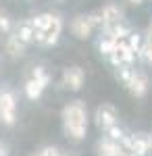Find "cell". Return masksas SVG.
<instances>
[{"instance_id": "1", "label": "cell", "mask_w": 152, "mask_h": 156, "mask_svg": "<svg viewBox=\"0 0 152 156\" xmlns=\"http://www.w3.org/2000/svg\"><path fill=\"white\" fill-rule=\"evenodd\" d=\"M63 121H65V131L73 140H83L88 131V117H85V106L83 102L75 100L69 102L63 108Z\"/></svg>"}, {"instance_id": "2", "label": "cell", "mask_w": 152, "mask_h": 156, "mask_svg": "<svg viewBox=\"0 0 152 156\" xmlns=\"http://www.w3.org/2000/svg\"><path fill=\"white\" fill-rule=\"evenodd\" d=\"M15 110H17L15 94H13L11 90H6V87L0 90V121H2L4 125H13L15 119H17Z\"/></svg>"}, {"instance_id": "3", "label": "cell", "mask_w": 152, "mask_h": 156, "mask_svg": "<svg viewBox=\"0 0 152 156\" xmlns=\"http://www.w3.org/2000/svg\"><path fill=\"white\" fill-rule=\"evenodd\" d=\"M117 110L115 106H110V104H102V106H98L96 110V125L100 127V129H108V127H113V125H117Z\"/></svg>"}, {"instance_id": "4", "label": "cell", "mask_w": 152, "mask_h": 156, "mask_svg": "<svg viewBox=\"0 0 152 156\" xmlns=\"http://www.w3.org/2000/svg\"><path fill=\"white\" fill-rule=\"evenodd\" d=\"M63 83L67 90L71 92H77V90H81L83 85V71L79 67H69V69H65L63 73Z\"/></svg>"}, {"instance_id": "5", "label": "cell", "mask_w": 152, "mask_h": 156, "mask_svg": "<svg viewBox=\"0 0 152 156\" xmlns=\"http://www.w3.org/2000/svg\"><path fill=\"white\" fill-rule=\"evenodd\" d=\"M127 87L136 98L146 96V92H148V77L142 71H133V77H131V81L127 83Z\"/></svg>"}, {"instance_id": "6", "label": "cell", "mask_w": 152, "mask_h": 156, "mask_svg": "<svg viewBox=\"0 0 152 156\" xmlns=\"http://www.w3.org/2000/svg\"><path fill=\"white\" fill-rule=\"evenodd\" d=\"M71 31L79 37V40L90 37V34H92V25H90V21H88V15H79V17H75L73 23H71Z\"/></svg>"}, {"instance_id": "7", "label": "cell", "mask_w": 152, "mask_h": 156, "mask_svg": "<svg viewBox=\"0 0 152 156\" xmlns=\"http://www.w3.org/2000/svg\"><path fill=\"white\" fill-rule=\"evenodd\" d=\"M60 29H63V21H60V17L52 15V21H50V25H48V29L44 31V34H46L44 46H52V44H56V42H59Z\"/></svg>"}, {"instance_id": "8", "label": "cell", "mask_w": 152, "mask_h": 156, "mask_svg": "<svg viewBox=\"0 0 152 156\" xmlns=\"http://www.w3.org/2000/svg\"><path fill=\"white\" fill-rule=\"evenodd\" d=\"M50 79H29L27 83H25V94L29 100H38V98L42 96V92H44V87L48 85Z\"/></svg>"}, {"instance_id": "9", "label": "cell", "mask_w": 152, "mask_h": 156, "mask_svg": "<svg viewBox=\"0 0 152 156\" xmlns=\"http://www.w3.org/2000/svg\"><path fill=\"white\" fill-rule=\"evenodd\" d=\"M102 19H104V27L108 25H115V23H121V17H123V11L119 9L117 4H106L102 9Z\"/></svg>"}, {"instance_id": "10", "label": "cell", "mask_w": 152, "mask_h": 156, "mask_svg": "<svg viewBox=\"0 0 152 156\" xmlns=\"http://www.w3.org/2000/svg\"><path fill=\"white\" fill-rule=\"evenodd\" d=\"M131 152L136 156H146L148 154V135H146V133H136V135H131Z\"/></svg>"}, {"instance_id": "11", "label": "cell", "mask_w": 152, "mask_h": 156, "mask_svg": "<svg viewBox=\"0 0 152 156\" xmlns=\"http://www.w3.org/2000/svg\"><path fill=\"white\" fill-rule=\"evenodd\" d=\"M15 36H17V40H19L21 44H25V46L31 44V42H34V27H31V23H29V21H23V23L17 27V34H15Z\"/></svg>"}, {"instance_id": "12", "label": "cell", "mask_w": 152, "mask_h": 156, "mask_svg": "<svg viewBox=\"0 0 152 156\" xmlns=\"http://www.w3.org/2000/svg\"><path fill=\"white\" fill-rule=\"evenodd\" d=\"M106 31V37H110V40H123V37H127L131 31H129L125 25L121 23H115V25H108V27H104Z\"/></svg>"}, {"instance_id": "13", "label": "cell", "mask_w": 152, "mask_h": 156, "mask_svg": "<svg viewBox=\"0 0 152 156\" xmlns=\"http://www.w3.org/2000/svg\"><path fill=\"white\" fill-rule=\"evenodd\" d=\"M98 150H100V156H115L121 152V148H119L117 142H110L108 137L104 140H100V144H98Z\"/></svg>"}, {"instance_id": "14", "label": "cell", "mask_w": 152, "mask_h": 156, "mask_svg": "<svg viewBox=\"0 0 152 156\" xmlns=\"http://www.w3.org/2000/svg\"><path fill=\"white\" fill-rule=\"evenodd\" d=\"M50 21H52V15L46 12V15H35L29 23H31V27H34V31H46Z\"/></svg>"}, {"instance_id": "15", "label": "cell", "mask_w": 152, "mask_h": 156, "mask_svg": "<svg viewBox=\"0 0 152 156\" xmlns=\"http://www.w3.org/2000/svg\"><path fill=\"white\" fill-rule=\"evenodd\" d=\"M25 48H27V46L21 44V42L17 40V36H11V37H9V42H6V50H9L11 56H21V54L25 52Z\"/></svg>"}, {"instance_id": "16", "label": "cell", "mask_w": 152, "mask_h": 156, "mask_svg": "<svg viewBox=\"0 0 152 156\" xmlns=\"http://www.w3.org/2000/svg\"><path fill=\"white\" fill-rule=\"evenodd\" d=\"M115 46H117V40H110V37H102V40L98 42V50H100V54H104V56H110V54L115 52Z\"/></svg>"}, {"instance_id": "17", "label": "cell", "mask_w": 152, "mask_h": 156, "mask_svg": "<svg viewBox=\"0 0 152 156\" xmlns=\"http://www.w3.org/2000/svg\"><path fill=\"white\" fill-rule=\"evenodd\" d=\"M142 44H144V37H142L140 34H129L127 36V46L131 48V52H133L136 56H138V52H140Z\"/></svg>"}, {"instance_id": "18", "label": "cell", "mask_w": 152, "mask_h": 156, "mask_svg": "<svg viewBox=\"0 0 152 156\" xmlns=\"http://www.w3.org/2000/svg\"><path fill=\"white\" fill-rule=\"evenodd\" d=\"M138 56H140L144 62L152 65V44H150V42H146V40H144V44H142V48H140V52H138Z\"/></svg>"}, {"instance_id": "19", "label": "cell", "mask_w": 152, "mask_h": 156, "mask_svg": "<svg viewBox=\"0 0 152 156\" xmlns=\"http://www.w3.org/2000/svg\"><path fill=\"white\" fill-rule=\"evenodd\" d=\"M117 77L125 85H127L129 81H131V77H133V69H131V67H127V65H121V67L117 69Z\"/></svg>"}, {"instance_id": "20", "label": "cell", "mask_w": 152, "mask_h": 156, "mask_svg": "<svg viewBox=\"0 0 152 156\" xmlns=\"http://www.w3.org/2000/svg\"><path fill=\"white\" fill-rule=\"evenodd\" d=\"M123 135H125V133H123V129H121L119 125H113V127L106 129V137H108L110 142H117V144H119V140H121Z\"/></svg>"}, {"instance_id": "21", "label": "cell", "mask_w": 152, "mask_h": 156, "mask_svg": "<svg viewBox=\"0 0 152 156\" xmlns=\"http://www.w3.org/2000/svg\"><path fill=\"white\" fill-rule=\"evenodd\" d=\"M88 21H90V25H92V29L94 27H102V29H104V19H102V12L100 11L88 15Z\"/></svg>"}, {"instance_id": "22", "label": "cell", "mask_w": 152, "mask_h": 156, "mask_svg": "<svg viewBox=\"0 0 152 156\" xmlns=\"http://www.w3.org/2000/svg\"><path fill=\"white\" fill-rule=\"evenodd\" d=\"M31 79H50V77H48V73L42 67H35L34 71H31Z\"/></svg>"}, {"instance_id": "23", "label": "cell", "mask_w": 152, "mask_h": 156, "mask_svg": "<svg viewBox=\"0 0 152 156\" xmlns=\"http://www.w3.org/2000/svg\"><path fill=\"white\" fill-rule=\"evenodd\" d=\"M0 31H2V34L11 31V21H9L6 15H0Z\"/></svg>"}, {"instance_id": "24", "label": "cell", "mask_w": 152, "mask_h": 156, "mask_svg": "<svg viewBox=\"0 0 152 156\" xmlns=\"http://www.w3.org/2000/svg\"><path fill=\"white\" fill-rule=\"evenodd\" d=\"M38 156H59V150H56L54 146H46V148H44Z\"/></svg>"}, {"instance_id": "25", "label": "cell", "mask_w": 152, "mask_h": 156, "mask_svg": "<svg viewBox=\"0 0 152 156\" xmlns=\"http://www.w3.org/2000/svg\"><path fill=\"white\" fill-rule=\"evenodd\" d=\"M44 40H46V34H44V31H34V42L35 44H44Z\"/></svg>"}, {"instance_id": "26", "label": "cell", "mask_w": 152, "mask_h": 156, "mask_svg": "<svg viewBox=\"0 0 152 156\" xmlns=\"http://www.w3.org/2000/svg\"><path fill=\"white\" fill-rule=\"evenodd\" d=\"M121 152H123V156H136L131 150H121Z\"/></svg>"}, {"instance_id": "27", "label": "cell", "mask_w": 152, "mask_h": 156, "mask_svg": "<svg viewBox=\"0 0 152 156\" xmlns=\"http://www.w3.org/2000/svg\"><path fill=\"white\" fill-rule=\"evenodd\" d=\"M148 152H152V135H148Z\"/></svg>"}, {"instance_id": "28", "label": "cell", "mask_w": 152, "mask_h": 156, "mask_svg": "<svg viewBox=\"0 0 152 156\" xmlns=\"http://www.w3.org/2000/svg\"><path fill=\"white\" fill-rule=\"evenodd\" d=\"M0 156H6V148L4 146H0Z\"/></svg>"}, {"instance_id": "29", "label": "cell", "mask_w": 152, "mask_h": 156, "mask_svg": "<svg viewBox=\"0 0 152 156\" xmlns=\"http://www.w3.org/2000/svg\"><path fill=\"white\" fill-rule=\"evenodd\" d=\"M131 4H142V0H129Z\"/></svg>"}, {"instance_id": "30", "label": "cell", "mask_w": 152, "mask_h": 156, "mask_svg": "<svg viewBox=\"0 0 152 156\" xmlns=\"http://www.w3.org/2000/svg\"><path fill=\"white\" fill-rule=\"evenodd\" d=\"M115 156H123V152H119V154H115Z\"/></svg>"}, {"instance_id": "31", "label": "cell", "mask_w": 152, "mask_h": 156, "mask_svg": "<svg viewBox=\"0 0 152 156\" xmlns=\"http://www.w3.org/2000/svg\"><path fill=\"white\" fill-rule=\"evenodd\" d=\"M59 156H63V154H59Z\"/></svg>"}]
</instances>
